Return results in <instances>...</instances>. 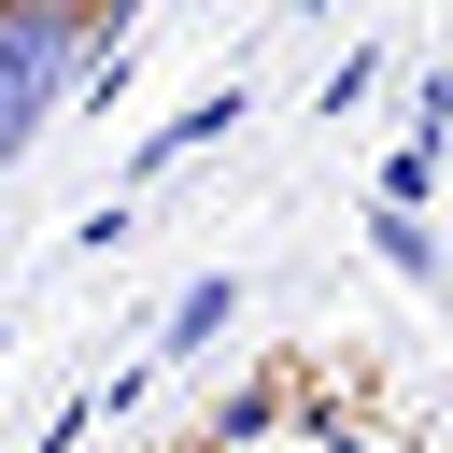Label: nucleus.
I'll return each instance as SVG.
<instances>
[{
    "label": "nucleus",
    "mask_w": 453,
    "mask_h": 453,
    "mask_svg": "<svg viewBox=\"0 0 453 453\" xmlns=\"http://www.w3.org/2000/svg\"><path fill=\"white\" fill-rule=\"evenodd\" d=\"M71 71H85V0H0V170L42 142Z\"/></svg>",
    "instance_id": "obj_1"
},
{
    "label": "nucleus",
    "mask_w": 453,
    "mask_h": 453,
    "mask_svg": "<svg viewBox=\"0 0 453 453\" xmlns=\"http://www.w3.org/2000/svg\"><path fill=\"white\" fill-rule=\"evenodd\" d=\"M226 127H241V85H198V99L142 142V170H170V156H198V142H226Z\"/></svg>",
    "instance_id": "obj_2"
},
{
    "label": "nucleus",
    "mask_w": 453,
    "mask_h": 453,
    "mask_svg": "<svg viewBox=\"0 0 453 453\" xmlns=\"http://www.w3.org/2000/svg\"><path fill=\"white\" fill-rule=\"evenodd\" d=\"M226 311H241V283H226V269H198V283L170 297V326H156V354H198V340H212Z\"/></svg>",
    "instance_id": "obj_3"
},
{
    "label": "nucleus",
    "mask_w": 453,
    "mask_h": 453,
    "mask_svg": "<svg viewBox=\"0 0 453 453\" xmlns=\"http://www.w3.org/2000/svg\"><path fill=\"white\" fill-rule=\"evenodd\" d=\"M368 241H382L396 283H439V226H425V212H368Z\"/></svg>",
    "instance_id": "obj_4"
},
{
    "label": "nucleus",
    "mask_w": 453,
    "mask_h": 453,
    "mask_svg": "<svg viewBox=\"0 0 453 453\" xmlns=\"http://www.w3.org/2000/svg\"><path fill=\"white\" fill-rule=\"evenodd\" d=\"M411 156H453V71L411 85Z\"/></svg>",
    "instance_id": "obj_5"
},
{
    "label": "nucleus",
    "mask_w": 453,
    "mask_h": 453,
    "mask_svg": "<svg viewBox=\"0 0 453 453\" xmlns=\"http://www.w3.org/2000/svg\"><path fill=\"white\" fill-rule=\"evenodd\" d=\"M113 42H127V0H113Z\"/></svg>",
    "instance_id": "obj_6"
}]
</instances>
